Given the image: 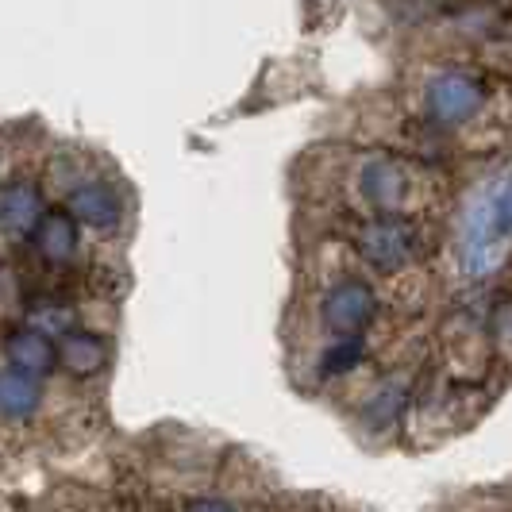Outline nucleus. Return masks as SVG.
I'll return each instance as SVG.
<instances>
[{"label":"nucleus","mask_w":512,"mask_h":512,"mask_svg":"<svg viewBox=\"0 0 512 512\" xmlns=\"http://www.w3.org/2000/svg\"><path fill=\"white\" fill-rule=\"evenodd\" d=\"M455 251L466 278H489L512 251V166L486 178L462 205Z\"/></svg>","instance_id":"nucleus-1"},{"label":"nucleus","mask_w":512,"mask_h":512,"mask_svg":"<svg viewBox=\"0 0 512 512\" xmlns=\"http://www.w3.org/2000/svg\"><path fill=\"white\" fill-rule=\"evenodd\" d=\"M424 185L428 170L420 162L385 147L362 151L351 162V193L362 216H416L424 201Z\"/></svg>","instance_id":"nucleus-2"},{"label":"nucleus","mask_w":512,"mask_h":512,"mask_svg":"<svg viewBox=\"0 0 512 512\" xmlns=\"http://www.w3.org/2000/svg\"><path fill=\"white\" fill-rule=\"evenodd\" d=\"M382 316V293L362 270L335 274L316 297V324L328 339H366Z\"/></svg>","instance_id":"nucleus-3"},{"label":"nucleus","mask_w":512,"mask_h":512,"mask_svg":"<svg viewBox=\"0 0 512 512\" xmlns=\"http://www.w3.org/2000/svg\"><path fill=\"white\" fill-rule=\"evenodd\" d=\"M489 104V81L470 66H439L424 77L420 112L439 131H459L474 124Z\"/></svg>","instance_id":"nucleus-4"},{"label":"nucleus","mask_w":512,"mask_h":512,"mask_svg":"<svg viewBox=\"0 0 512 512\" xmlns=\"http://www.w3.org/2000/svg\"><path fill=\"white\" fill-rule=\"evenodd\" d=\"M351 255L374 274H409L424 255V231L416 216H362L351 228Z\"/></svg>","instance_id":"nucleus-5"},{"label":"nucleus","mask_w":512,"mask_h":512,"mask_svg":"<svg viewBox=\"0 0 512 512\" xmlns=\"http://www.w3.org/2000/svg\"><path fill=\"white\" fill-rule=\"evenodd\" d=\"M62 208L81 224V231H89L97 239H116L128 224V197H124L120 181L97 178V174L77 181L74 189L66 193Z\"/></svg>","instance_id":"nucleus-6"},{"label":"nucleus","mask_w":512,"mask_h":512,"mask_svg":"<svg viewBox=\"0 0 512 512\" xmlns=\"http://www.w3.org/2000/svg\"><path fill=\"white\" fill-rule=\"evenodd\" d=\"M47 212L51 208H47V193H43L39 178L12 174L0 181V239L4 243H12V247L27 243Z\"/></svg>","instance_id":"nucleus-7"},{"label":"nucleus","mask_w":512,"mask_h":512,"mask_svg":"<svg viewBox=\"0 0 512 512\" xmlns=\"http://www.w3.org/2000/svg\"><path fill=\"white\" fill-rule=\"evenodd\" d=\"M58 370L70 374L74 382H93L112 366V339L89 324H77L58 339Z\"/></svg>","instance_id":"nucleus-8"},{"label":"nucleus","mask_w":512,"mask_h":512,"mask_svg":"<svg viewBox=\"0 0 512 512\" xmlns=\"http://www.w3.org/2000/svg\"><path fill=\"white\" fill-rule=\"evenodd\" d=\"M31 243V255L35 262H43L47 270H70L77 258H81V247H85V231L77 224L66 208H51L35 235L27 239Z\"/></svg>","instance_id":"nucleus-9"},{"label":"nucleus","mask_w":512,"mask_h":512,"mask_svg":"<svg viewBox=\"0 0 512 512\" xmlns=\"http://www.w3.org/2000/svg\"><path fill=\"white\" fill-rule=\"evenodd\" d=\"M0 355L8 359V366H20V370L39 374V378H47L51 370H58V343H54V335L39 332L27 320H16V324L4 328Z\"/></svg>","instance_id":"nucleus-10"},{"label":"nucleus","mask_w":512,"mask_h":512,"mask_svg":"<svg viewBox=\"0 0 512 512\" xmlns=\"http://www.w3.org/2000/svg\"><path fill=\"white\" fill-rule=\"evenodd\" d=\"M47 401V385L39 374H27L20 366H0V424L24 428L31 424Z\"/></svg>","instance_id":"nucleus-11"},{"label":"nucleus","mask_w":512,"mask_h":512,"mask_svg":"<svg viewBox=\"0 0 512 512\" xmlns=\"http://www.w3.org/2000/svg\"><path fill=\"white\" fill-rule=\"evenodd\" d=\"M409 401H412L409 378L389 374L382 382H374V389L366 393V401H362V409H359V424L370 436H389V432L405 420Z\"/></svg>","instance_id":"nucleus-12"},{"label":"nucleus","mask_w":512,"mask_h":512,"mask_svg":"<svg viewBox=\"0 0 512 512\" xmlns=\"http://www.w3.org/2000/svg\"><path fill=\"white\" fill-rule=\"evenodd\" d=\"M24 320L58 339L62 332L81 324V308H77V301L54 293V289H39V293H24Z\"/></svg>","instance_id":"nucleus-13"},{"label":"nucleus","mask_w":512,"mask_h":512,"mask_svg":"<svg viewBox=\"0 0 512 512\" xmlns=\"http://www.w3.org/2000/svg\"><path fill=\"white\" fill-rule=\"evenodd\" d=\"M370 359L366 339H328L324 351L316 355V378L320 382H343Z\"/></svg>","instance_id":"nucleus-14"},{"label":"nucleus","mask_w":512,"mask_h":512,"mask_svg":"<svg viewBox=\"0 0 512 512\" xmlns=\"http://www.w3.org/2000/svg\"><path fill=\"white\" fill-rule=\"evenodd\" d=\"M489 328H493V339H497V347H501V351H505V355L512 359V297L493 308V320H489Z\"/></svg>","instance_id":"nucleus-15"},{"label":"nucleus","mask_w":512,"mask_h":512,"mask_svg":"<svg viewBox=\"0 0 512 512\" xmlns=\"http://www.w3.org/2000/svg\"><path fill=\"white\" fill-rule=\"evenodd\" d=\"M181 512H243L231 497H220V493H205V497H193L185 501Z\"/></svg>","instance_id":"nucleus-16"}]
</instances>
